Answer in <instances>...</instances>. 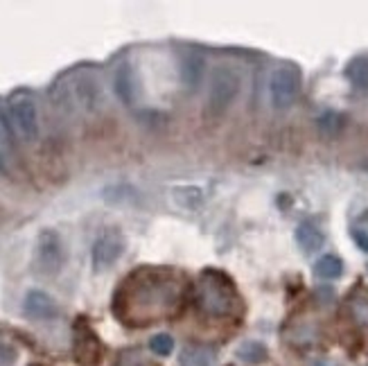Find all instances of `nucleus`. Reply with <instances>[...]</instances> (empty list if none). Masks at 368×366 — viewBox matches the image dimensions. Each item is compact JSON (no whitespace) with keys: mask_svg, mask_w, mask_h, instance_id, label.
Returning a JSON list of instances; mask_svg holds the SVG:
<instances>
[{"mask_svg":"<svg viewBox=\"0 0 368 366\" xmlns=\"http://www.w3.org/2000/svg\"><path fill=\"white\" fill-rule=\"evenodd\" d=\"M176 283L174 280H136V288L129 294V301H122L129 310L125 317H129L131 323H147L154 321L163 315H168L172 305L176 303Z\"/></svg>","mask_w":368,"mask_h":366,"instance_id":"obj_1","label":"nucleus"},{"mask_svg":"<svg viewBox=\"0 0 368 366\" xmlns=\"http://www.w3.org/2000/svg\"><path fill=\"white\" fill-rule=\"evenodd\" d=\"M242 88V75L235 66L217 63L210 71V84H208V98H206V113L208 120H217L228 113L233 106Z\"/></svg>","mask_w":368,"mask_h":366,"instance_id":"obj_2","label":"nucleus"},{"mask_svg":"<svg viewBox=\"0 0 368 366\" xmlns=\"http://www.w3.org/2000/svg\"><path fill=\"white\" fill-rule=\"evenodd\" d=\"M197 303L208 317H228L235 310V292L222 271L206 269L197 283Z\"/></svg>","mask_w":368,"mask_h":366,"instance_id":"obj_3","label":"nucleus"},{"mask_svg":"<svg viewBox=\"0 0 368 366\" xmlns=\"http://www.w3.org/2000/svg\"><path fill=\"white\" fill-rule=\"evenodd\" d=\"M66 263L63 240L54 228H44L36 238L34 247V265L36 271L44 276H57Z\"/></svg>","mask_w":368,"mask_h":366,"instance_id":"obj_4","label":"nucleus"},{"mask_svg":"<svg viewBox=\"0 0 368 366\" xmlns=\"http://www.w3.org/2000/svg\"><path fill=\"white\" fill-rule=\"evenodd\" d=\"M301 93V71L292 63L278 66L269 77V98L278 111L290 108Z\"/></svg>","mask_w":368,"mask_h":366,"instance_id":"obj_5","label":"nucleus"},{"mask_svg":"<svg viewBox=\"0 0 368 366\" xmlns=\"http://www.w3.org/2000/svg\"><path fill=\"white\" fill-rule=\"evenodd\" d=\"M9 118H11L14 131L19 133V138L27 143L39 138V111L32 98H27V95L14 98L9 106Z\"/></svg>","mask_w":368,"mask_h":366,"instance_id":"obj_6","label":"nucleus"},{"mask_svg":"<svg viewBox=\"0 0 368 366\" xmlns=\"http://www.w3.org/2000/svg\"><path fill=\"white\" fill-rule=\"evenodd\" d=\"M125 253V238L118 230H106L93 244V265L95 269H108Z\"/></svg>","mask_w":368,"mask_h":366,"instance_id":"obj_7","label":"nucleus"},{"mask_svg":"<svg viewBox=\"0 0 368 366\" xmlns=\"http://www.w3.org/2000/svg\"><path fill=\"white\" fill-rule=\"evenodd\" d=\"M23 312L30 319L36 321H48L54 319L59 315V307L54 303V298L41 290H30L25 294V301H23Z\"/></svg>","mask_w":368,"mask_h":366,"instance_id":"obj_8","label":"nucleus"},{"mask_svg":"<svg viewBox=\"0 0 368 366\" xmlns=\"http://www.w3.org/2000/svg\"><path fill=\"white\" fill-rule=\"evenodd\" d=\"M113 91H116L118 100L122 104L131 106L136 102V95H138V84H136V73H133V66L129 61L118 63L116 73H113Z\"/></svg>","mask_w":368,"mask_h":366,"instance_id":"obj_9","label":"nucleus"},{"mask_svg":"<svg viewBox=\"0 0 368 366\" xmlns=\"http://www.w3.org/2000/svg\"><path fill=\"white\" fill-rule=\"evenodd\" d=\"M73 98H75V104L81 106V108H95L102 100L98 81H95L93 77H88V75L79 77V81L73 86Z\"/></svg>","mask_w":368,"mask_h":366,"instance_id":"obj_10","label":"nucleus"},{"mask_svg":"<svg viewBox=\"0 0 368 366\" xmlns=\"http://www.w3.org/2000/svg\"><path fill=\"white\" fill-rule=\"evenodd\" d=\"M75 355L81 364H95L100 357V342L91 330H84V335L77 332L75 339Z\"/></svg>","mask_w":368,"mask_h":366,"instance_id":"obj_11","label":"nucleus"},{"mask_svg":"<svg viewBox=\"0 0 368 366\" xmlns=\"http://www.w3.org/2000/svg\"><path fill=\"white\" fill-rule=\"evenodd\" d=\"M296 242L305 253H315L323 247V233H321V228L315 226L312 222H303L296 228Z\"/></svg>","mask_w":368,"mask_h":366,"instance_id":"obj_12","label":"nucleus"},{"mask_svg":"<svg viewBox=\"0 0 368 366\" xmlns=\"http://www.w3.org/2000/svg\"><path fill=\"white\" fill-rule=\"evenodd\" d=\"M203 75V57L197 52H188V57L181 61V77H183V84L188 88H197L199 81Z\"/></svg>","mask_w":368,"mask_h":366,"instance_id":"obj_13","label":"nucleus"},{"mask_svg":"<svg viewBox=\"0 0 368 366\" xmlns=\"http://www.w3.org/2000/svg\"><path fill=\"white\" fill-rule=\"evenodd\" d=\"M215 355L208 346H201V344H193V346H185L179 355V364L181 366H213Z\"/></svg>","mask_w":368,"mask_h":366,"instance_id":"obj_14","label":"nucleus"},{"mask_svg":"<svg viewBox=\"0 0 368 366\" xmlns=\"http://www.w3.org/2000/svg\"><path fill=\"white\" fill-rule=\"evenodd\" d=\"M346 77L357 91H368V61L366 59L350 61L346 68Z\"/></svg>","mask_w":368,"mask_h":366,"instance_id":"obj_15","label":"nucleus"},{"mask_svg":"<svg viewBox=\"0 0 368 366\" xmlns=\"http://www.w3.org/2000/svg\"><path fill=\"white\" fill-rule=\"evenodd\" d=\"M315 271H317L319 278L334 280V278H339V276L344 274V263L339 260L337 255H323V258H319Z\"/></svg>","mask_w":368,"mask_h":366,"instance_id":"obj_16","label":"nucleus"},{"mask_svg":"<svg viewBox=\"0 0 368 366\" xmlns=\"http://www.w3.org/2000/svg\"><path fill=\"white\" fill-rule=\"evenodd\" d=\"M237 355H240L244 362H249V364H260V362H265V357H267V348H265L262 344H257V342H247V344L240 346Z\"/></svg>","mask_w":368,"mask_h":366,"instance_id":"obj_17","label":"nucleus"},{"mask_svg":"<svg viewBox=\"0 0 368 366\" xmlns=\"http://www.w3.org/2000/svg\"><path fill=\"white\" fill-rule=\"evenodd\" d=\"M149 348H152L156 355L165 357V355H170V352L174 350V339L170 335H165V332H160V335L152 337V342H149Z\"/></svg>","mask_w":368,"mask_h":366,"instance_id":"obj_18","label":"nucleus"},{"mask_svg":"<svg viewBox=\"0 0 368 366\" xmlns=\"http://www.w3.org/2000/svg\"><path fill=\"white\" fill-rule=\"evenodd\" d=\"M352 317L359 323H368V298H352Z\"/></svg>","mask_w":368,"mask_h":366,"instance_id":"obj_19","label":"nucleus"},{"mask_svg":"<svg viewBox=\"0 0 368 366\" xmlns=\"http://www.w3.org/2000/svg\"><path fill=\"white\" fill-rule=\"evenodd\" d=\"M352 240H355V244L362 249V251H366L368 253V233L366 230H362V228H352Z\"/></svg>","mask_w":368,"mask_h":366,"instance_id":"obj_20","label":"nucleus"},{"mask_svg":"<svg viewBox=\"0 0 368 366\" xmlns=\"http://www.w3.org/2000/svg\"><path fill=\"white\" fill-rule=\"evenodd\" d=\"M321 127H323V131H325V127H330V133H334L337 127H339V116H337V113L323 116V118H321Z\"/></svg>","mask_w":368,"mask_h":366,"instance_id":"obj_21","label":"nucleus"},{"mask_svg":"<svg viewBox=\"0 0 368 366\" xmlns=\"http://www.w3.org/2000/svg\"><path fill=\"white\" fill-rule=\"evenodd\" d=\"M9 127H11V122L3 113V108H0V141H7L9 138Z\"/></svg>","mask_w":368,"mask_h":366,"instance_id":"obj_22","label":"nucleus"},{"mask_svg":"<svg viewBox=\"0 0 368 366\" xmlns=\"http://www.w3.org/2000/svg\"><path fill=\"white\" fill-rule=\"evenodd\" d=\"M120 366H147L145 362H143V357L138 355V352H133V357L129 360V357H125L122 360V364Z\"/></svg>","mask_w":368,"mask_h":366,"instance_id":"obj_23","label":"nucleus"},{"mask_svg":"<svg viewBox=\"0 0 368 366\" xmlns=\"http://www.w3.org/2000/svg\"><path fill=\"white\" fill-rule=\"evenodd\" d=\"M359 224H362L364 228H368V210H366V213H364V215L359 217Z\"/></svg>","mask_w":368,"mask_h":366,"instance_id":"obj_24","label":"nucleus"}]
</instances>
